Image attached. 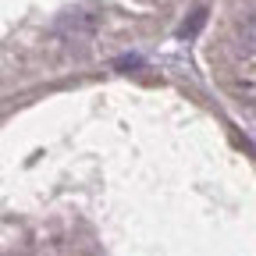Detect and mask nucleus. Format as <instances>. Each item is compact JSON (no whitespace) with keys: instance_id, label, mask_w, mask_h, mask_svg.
<instances>
[{"instance_id":"obj_1","label":"nucleus","mask_w":256,"mask_h":256,"mask_svg":"<svg viewBox=\"0 0 256 256\" xmlns=\"http://www.w3.org/2000/svg\"><path fill=\"white\" fill-rule=\"evenodd\" d=\"M203 18H206V14H203V11H196V14H192V18L182 25V36H196V32H200V25H203Z\"/></svg>"},{"instance_id":"obj_2","label":"nucleus","mask_w":256,"mask_h":256,"mask_svg":"<svg viewBox=\"0 0 256 256\" xmlns=\"http://www.w3.org/2000/svg\"><path fill=\"white\" fill-rule=\"evenodd\" d=\"M242 40H246L249 50H256V18H249V22L242 25Z\"/></svg>"}]
</instances>
